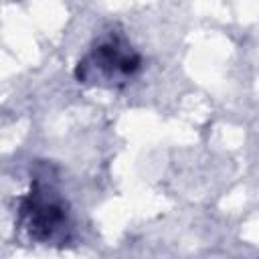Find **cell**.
I'll return each instance as SVG.
<instances>
[{
	"label": "cell",
	"mask_w": 259,
	"mask_h": 259,
	"mask_svg": "<svg viewBox=\"0 0 259 259\" xmlns=\"http://www.w3.org/2000/svg\"><path fill=\"white\" fill-rule=\"evenodd\" d=\"M18 227L34 243L63 245L71 237L69 204L51 182L34 178L30 190L20 198Z\"/></svg>",
	"instance_id": "cell-2"
},
{
	"label": "cell",
	"mask_w": 259,
	"mask_h": 259,
	"mask_svg": "<svg viewBox=\"0 0 259 259\" xmlns=\"http://www.w3.org/2000/svg\"><path fill=\"white\" fill-rule=\"evenodd\" d=\"M142 57L121 32L99 36L75 65V79L93 87H123L140 71Z\"/></svg>",
	"instance_id": "cell-1"
}]
</instances>
